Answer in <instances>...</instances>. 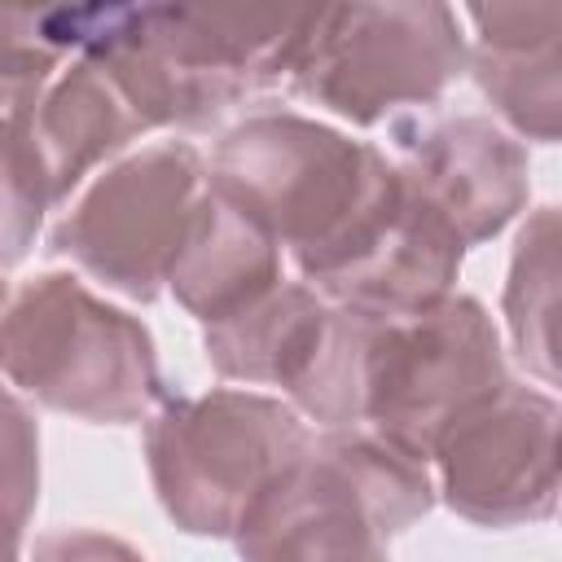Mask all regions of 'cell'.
<instances>
[{"label": "cell", "instance_id": "1", "mask_svg": "<svg viewBox=\"0 0 562 562\" xmlns=\"http://www.w3.org/2000/svg\"><path fill=\"white\" fill-rule=\"evenodd\" d=\"M206 184L290 250L312 290L347 268L404 202L395 158L294 110L233 123L211 154Z\"/></svg>", "mask_w": 562, "mask_h": 562}, {"label": "cell", "instance_id": "2", "mask_svg": "<svg viewBox=\"0 0 562 562\" xmlns=\"http://www.w3.org/2000/svg\"><path fill=\"white\" fill-rule=\"evenodd\" d=\"M312 9L263 4H79V48L123 88L145 132L211 127L285 83Z\"/></svg>", "mask_w": 562, "mask_h": 562}, {"label": "cell", "instance_id": "3", "mask_svg": "<svg viewBox=\"0 0 562 562\" xmlns=\"http://www.w3.org/2000/svg\"><path fill=\"white\" fill-rule=\"evenodd\" d=\"M0 373L35 404L92 426L145 422L171 395L154 334L70 272H40L4 299Z\"/></svg>", "mask_w": 562, "mask_h": 562}, {"label": "cell", "instance_id": "4", "mask_svg": "<svg viewBox=\"0 0 562 562\" xmlns=\"http://www.w3.org/2000/svg\"><path fill=\"white\" fill-rule=\"evenodd\" d=\"M312 448L307 422L277 395L215 386L167 395L145 422V457L167 518L233 540L255 501Z\"/></svg>", "mask_w": 562, "mask_h": 562}, {"label": "cell", "instance_id": "5", "mask_svg": "<svg viewBox=\"0 0 562 562\" xmlns=\"http://www.w3.org/2000/svg\"><path fill=\"white\" fill-rule=\"evenodd\" d=\"M465 66V35L439 0L312 9L285 88L356 127L426 110Z\"/></svg>", "mask_w": 562, "mask_h": 562}, {"label": "cell", "instance_id": "6", "mask_svg": "<svg viewBox=\"0 0 562 562\" xmlns=\"http://www.w3.org/2000/svg\"><path fill=\"white\" fill-rule=\"evenodd\" d=\"M501 382L509 373L487 307L470 294H448L417 316L373 321L360 426L430 465L443 426Z\"/></svg>", "mask_w": 562, "mask_h": 562}, {"label": "cell", "instance_id": "7", "mask_svg": "<svg viewBox=\"0 0 562 562\" xmlns=\"http://www.w3.org/2000/svg\"><path fill=\"white\" fill-rule=\"evenodd\" d=\"M369 334V316L325 303L303 281H281L237 316L206 325L202 347L220 378L281 386L299 417L351 430L360 426Z\"/></svg>", "mask_w": 562, "mask_h": 562}, {"label": "cell", "instance_id": "8", "mask_svg": "<svg viewBox=\"0 0 562 562\" xmlns=\"http://www.w3.org/2000/svg\"><path fill=\"white\" fill-rule=\"evenodd\" d=\"M202 189L206 162L189 140L145 145L97 171V180L53 224L48 250L79 263L105 290L154 303Z\"/></svg>", "mask_w": 562, "mask_h": 562}, {"label": "cell", "instance_id": "9", "mask_svg": "<svg viewBox=\"0 0 562 562\" xmlns=\"http://www.w3.org/2000/svg\"><path fill=\"white\" fill-rule=\"evenodd\" d=\"M558 400L501 382L461 408L430 448L435 496L474 527H522L558 509Z\"/></svg>", "mask_w": 562, "mask_h": 562}, {"label": "cell", "instance_id": "10", "mask_svg": "<svg viewBox=\"0 0 562 562\" xmlns=\"http://www.w3.org/2000/svg\"><path fill=\"white\" fill-rule=\"evenodd\" d=\"M395 167L470 250L527 206V149L483 114L395 123Z\"/></svg>", "mask_w": 562, "mask_h": 562}, {"label": "cell", "instance_id": "11", "mask_svg": "<svg viewBox=\"0 0 562 562\" xmlns=\"http://www.w3.org/2000/svg\"><path fill=\"white\" fill-rule=\"evenodd\" d=\"M470 75L496 114L527 140L553 145L562 132V4H470Z\"/></svg>", "mask_w": 562, "mask_h": 562}, {"label": "cell", "instance_id": "12", "mask_svg": "<svg viewBox=\"0 0 562 562\" xmlns=\"http://www.w3.org/2000/svg\"><path fill=\"white\" fill-rule=\"evenodd\" d=\"M140 132L145 123L123 97V88L110 79V70L97 57L75 53L70 66L53 75L26 119V140L44 171L53 206L66 202L83 184V176H92Z\"/></svg>", "mask_w": 562, "mask_h": 562}, {"label": "cell", "instance_id": "13", "mask_svg": "<svg viewBox=\"0 0 562 562\" xmlns=\"http://www.w3.org/2000/svg\"><path fill=\"white\" fill-rule=\"evenodd\" d=\"M281 281V246L206 184L167 272V290L176 294V303L206 329L237 316Z\"/></svg>", "mask_w": 562, "mask_h": 562}, {"label": "cell", "instance_id": "14", "mask_svg": "<svg viewBox=\"0 0 562 562\" xmlns=\"http://www.w3.org/2000/svg\"><path fill=\"white\" fill-rule=\"evenodd\" d=\"M505 321L522 364L558 382V211L540 206L514 246L505 281Z\"/></svg>", "mask_w": 562, "mask_h": 562}, {"label": "cell", "instance_id": "15", "mask_svg": "<svg viewBox=\"0 0 562 562\" xmlns=\"http://www.w3.org/2000/svg\"><path fill=\"white\" fill-rule=\"evenodd\" d=\"M79 48L75 4H0V123H26L53 75Z\"/></svg>", "mask_w": 562, "mask_h": 562}, {"label": "cell", "instance_id": "16", "mask_svg": "<svg viewBox=\"0 0 562 562\" xmlns=\"http://www.w3.org/2000/svg\"><path fill=\"white\" fill-rule=\"evenodd\" d=\"M53 206L26 123H0V272L22 263Z\"/></svg>", "mask_w": 562, "mask_h": 562}, {"label": "cell", "instance_id": "17", "mask_svg": "<svg viewBox=\"0 0 562 562\" xmlns=\"http://www.w3.org/2000/svg\"><path fill=\"white\" fill-rule=\"evenodd\" d=\"M40 501V426L31 408L0 382V514L26 527Z\"/></svg>", "mask_w": 562, "mask_h": 562}, {"label": "cell", "instance_id": "18", "mask_svg": "<svg viewBox=\"0 0 562 562\" xmlns=\"http://www.w3.org/2000/svg\"><path fill=\"white\" fill-rule=\"evenodd\" d=\"M31 562H145V558H140V549H132L127 540H119L110 531L57 527L35 540Z\"/></svg>", "mask_w": 562, "mask_h": 562}, {"label": "cell", "instance_id": "19", "mask_svg": "<svg viewBox=\"0 0 562 562\" xmlns=\"http://www.w3.org/2000/svg\"><path fill=\"white\" fill-rule=\"evenodd\" d=\"M18 549H22V527L0 514V562H18Z\"/></svg>", "mask_w": 562, "mask_h": 562}, {"label": "cell", "instance_id": "20", "mask_svg": "<svg viewBox=\"0 0 562 562\" xmlns=\"http://www.w3.org/2000/svg\"><path fill=\"white\" fill-rule=\"evenodd\" d=\"M334 562H386V553H356V558H334Z\"/></svg>", "mask_w": 562, "mask_h": 562}, {"label": "cell", "instance_id": "21", "mask_svg": "<svg viewBox=\"0 0 562 562\" xmlns=\"http://www.w3.org/2000/svg\"><path fill=\"white\" fill-rule=\"evenodd\" d=\"M4 299H9V290H4V281H0V312H4Z\"/></svg>", "mask_w": 562, "mask_h": 562}]
</instances>
